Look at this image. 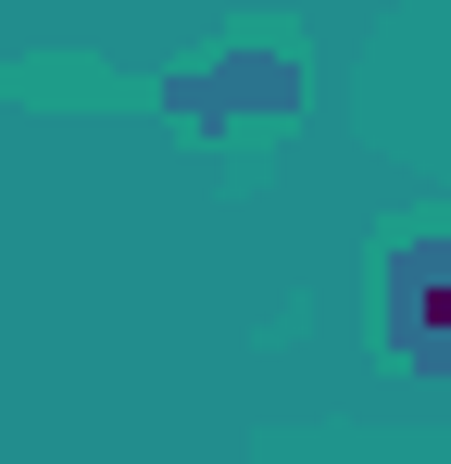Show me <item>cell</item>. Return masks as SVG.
Wrapping results in <instances>:
<instances>
[{"label":"cell","instance_id":"obj_1","mask_svg":"<svg viewBox=\"0 0 451 464\" xmlns=\"http://www.w3.org/2000/svg\"><path fill=\"white\" fill-rule=\"evenodd\" d=\"M376 339L401 377H439L451 389V238H401L376 264Z\"/></svg>","mask_w":451,"mask_h":464},{"label":"cell","instance_id":"obj_2","mask_svg":"<svg viewBox=\"0 0 451 464\" xmlns=\"http://www.w3.org/2000/svg\"><path fill=\"white\" fill-rule=\"evenodd\" d=\"M163 113H188V126H226V113H301V63H289V51H214V63L163 76Z\"/></svg>","mask_w":451,"mask_h":464}]
</instances>
